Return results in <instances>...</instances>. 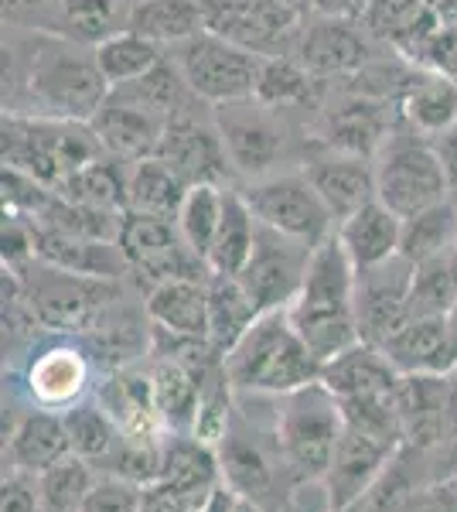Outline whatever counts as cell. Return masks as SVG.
<instances>
[{"label":"cell","mask_w":457,"mask_h":512,"mask_svg":"<svg viewBox=\"0 0 457 512\" xmlns=\"http://www.w3.org/2000/svg\"><path fill=\"white\" fill-rule=\"evenodd\" d=\"M110 89L93 45L62 31L4 28V113L93 123Z\"/></svg>","instance_id":"1"},{"label":"cell","mask_w":457,"mask_h":512,"mask_svg":"<svg viewBox=\"0 0 457 512\" xmlns=\"http://www.w3.org/2000/svg\"><path fill=\"white\" fill-rule=\"evenodd\" d=\"M236 185L304 168L314 147L311 117L270 106L263 99H232L212 106Z\"/></svg>","instance_id":"2"},{"label":"cell","mask_w":457,"mask_h":512,"mask_svg":"<svg viewBox=\"0 0 457 512\" xmlns=\"http://www.w3.org/2000/svg\"><path fill=\"white\" fill-rule=\"evenodd\" d=\"M222 366L232 390L253 396H287L318 383L324 373V362L294 328L287 308L263 311L249 332L222 355Z\"/></svg>","instance_id":"3"},{"label":"cell","mask_w":457,"mask_h":512,"mask_svg":"<svg viewBox=\"0 0 457 512\" xmlns=\"http://www.w3.org/2000/svg\"><path fill=\"white\" fill-rule=\"evenodd\" d=\"M287 315L321 362H331L362 342L355 318V267L335 236L314 250L307 277Z\"/></svg>","instance_id":"4"},{"label":"cell","mask_w":457,"mask_h":512,"mask_svg":"<svg viewBox=\"0 0 457 512\" xmlns=\"http://www.w3.org/2000/svg\"><path fill=\"white\" fill-rule=\"evenodd\" d=\"M4 274L14 280L28 315L38 321L45 335H69L79 338L96 325V318L106 311L127 280H99L86 274H72V270L52 267L45 260H28L21 267H4Z\"/></svg>","instance_id":"5"},{"label":"cell","mask_w":457,"mask_h":512,"mask_svg":"<svg viewBox=\"0 0 457 512\" xmlns=\"http://www.w3.org/2000/svg\"><path fill=\"white\" fill-rule=\"evenodd\" d=\"M0 151H4V168L35 178L52 192L79 175L86 164H93L99 154H106L93 123L18 117V113H4Z\"/></svg>","instance_id":"6"},{"label":"cell","mask_w":457,"mask_h":512,"mask_svg":"<svg viewBox=\"0 0 457 512\" xmlns=\"http://www.w3.org/2000/svg\"><path fill=\"white\" fill-rule=\"evenodd\" d=\"M342 434V403L321 379L287 396H277V437L290 475L297 482L301 478H324Z\"/></svg>","instance_id":"7"},{"label":"cell","mask_w":457,"mask_h":512,"mask_svg":"<svg viewBox=\"0 0 457 512\" xmlns=\"http://www.w3.org/2000/svg\"><path fill=\"white\" fill-rule=\"evenodd\" d=\"M372 164H376V198L386 202L396 216L410 219L451 198L434 140L406 127L403 120L382 140Z\"/></svg>","instance_id":"8"},{"label":"cell","mask_w":457,"mask_h":512,"mask_svg":"<svg viewBox=\"0 0 457 512\" xmlns=\"http://www.w3.org/2000/svg\"><path fill=\"white\" fill-rule=\"evenodd\" d=\"M174 65L181 69L188 89L209 106L232 103V99L256 96L263 72V55L236 45L219 31L205 28L195 38L168 48Z\"/></svg>","instance_id":"9"},{"label":"cell","mask_w":457,"mask_h":512,"mask_svg":"<svg viewBox=\"0 0 457 512\" xmlns=\"http://www.w3.org/2000/svg\"><path fill=\"white\" fill-rule=\"evenodd\" d=\"M239 192H243L260 226L294 236L307 246L328 243L338 229L335 216H331V209L324 205V198L311 185L304 168L246 181V185H239Z\"/></svg>","instance_id":"10"},{"label":"cell","mask_w":457,"mask_h":512,"mask_svg":"<svg viewBox=\"0 0 457 512\" xmlns=\"http://www.w3.org/2000/svg\"><path fill=\"white\" fill-rule=\"evenodd\" d=\"M123 256H127L130 277L140 287H154L178 277H209V263L202 260L181 236L178 222L144 212H123L120 233H116Z\"/></svg>","instance_id":"11"},{"label":"cell","mask_w":457,"mask_h":512,"mask_svg":"<svg viewBox=\"0 0 457 512\" xmlns=\"http://www.w3.org/2000/svg\"><path fill=\"white\" fill-rule=\"evenodd\" d=\"M396 123H400L396 103L355 93L342 82H328V93H324L318 113L311 120V134L314 144L321 147L376 158L382 140L393 134Z\"/></svg>","instance_id":"12"},{"label":"cell","mask_w":457,"mask_h":512,"mask_svg":"<svg viewBox=\"0 0 457 512\" xmlns=\"http://www.w3.org/2000/svg\"><path fill=\"white\" fill-rule=\"evenodd\" d=\"M157 158L168 161L188 185H202V181L236 185V171H232L226 144L215 127V113L205 99H191L168 120Z\"/></svg>","instance_id":"13"},{"label":"cell","mask_w":457,"mask_h":512,"mask_svg":"<svg viewBox=\"0 0 457 512\" xmlns=\"http://www.w3.org/2000/svg\"><path fill=\"white\" fill-rule=\"evenodd\" d=\"M96 366L89 359L86 345L69 335H52V342L35 345L24 359L21 390L31 407H45L62 414L65 407L79 403L82 396L93 393Z\"/></svg>","instance_id":"14"},{"label":"cell","mask_w":457,"mask_h":512,"mask_svg":"<svg viewBox=\"0 0 457 512\" xmlns=\"http://www.w3.org/2000/svg\"><path fill=\"white\" fill-rule=\"evenodd\" d=\"M382 41L369 35L362 21L328 18V14H307L297 38V55L307 69L324 82H345L369 65L382 52Z\"/></svg>","instance_id":"15"},{"label":"cell","mask_w":457,"mask_h":512,"mask_svg":"<svg viewBox=\"0 0 457 512\" xmlns=\"http://www.w3.org/2000/svg\"><path fill=\"white\" fill-rule=\"evenodd\" d=\"M314 250H318V246H307L294 236H284V233H277V229L260 226L253 253H249L246 267L239 270L236 277L243 280V287L253 294L260 311L290 308V301L297 297L307 277Z\"/></svg>","instance_id":"16"},{"label":"cell","mask_w":457,"mask_h":512,"mask_svg":"<svg viewBox=\"0 0 457 512\" xmlns=\"http://www.w3.org/2000/svg\"><path fill=\"white\" fill-rule=\"evenodd\" d=\"M413 280H417V267L406 256L355 270V318H359L362 342L382 345L410 318Z\"/></svg>","instance_id":"17"},{"label":"cell","mask_w":457,"mask_h":512,"mask_svg":"<svg viewBox=\"0 0 457 512\" xmlns=\"http://www.w3.org/2000/svg\"><path fill=\"white\" fill-rule=\"evenodd\" d=\"M93 130L106 154H113V158L127 164H137L161 151L168 117L144 106L130 93H123V89H110L106 103L99 106V113L93 117Z\"/></svg>","instance_id":"18"},{"label":"cell","mask_w":457,"mask_h":512,"mask_svg":"<svg viewBox=\"0 0 457 512\" xmlns=\"http://www.w3.org/2000/svg\"><path fill=\"white\" fill-rule=\"evenodd\" d=\"M304 171L324 198V205L331 209L335 222L348 219L376 198V164H372V158H362V154L314 144L304 161Z\"/></svg>","instance_id":"19"},{"label":"cell","mask_w":457,"mask_h":512,"mask_svg":"<svg viewBox=\"0 0 457 512\" xmlns=\"http://www.w3.org/2000/svg\"><path fill=\"white\" fill-rule=\"evenodd\" d=\"M400 451L403 448L382 441V437L345 427L342 441H338V448H335V458H331L328 472H324V485H328L335 509L362 502L365 495L376 489V482L386 475V468L393 465Z\"/></svg>","instance_id":"20"},{"label":"cell","mask_w":457,"mask_h":512,"mask_svg":"<svg viewBox=\"0 0 457 512\" xmlns=\"http://www.w3.org/2000/svg\"><path fill=\"white\" fill-rule=\"evenodd\" d=\"M321 383L338 396L342 407H359V403H393L396 390L403 383V373L386 359L379 345L359 342L348 352L324 362Z\"/></svg>","instance_id":"21"},{"label":"cell","mask_w":457,"mask_h":512,"mask_svg":"<svg viewBox=\"0 0 457 512\" xmlns=\"http://www.w3.org/2000/svg\"><path fill=\"white\" fill-rule=\"evenodd\" d=\"M396 410H400L403 448L430 454L451 434V373L447 376H403L396 390Z\"/></svg>","instance_id":"22"},{"label":"cell","mask_w":457,"mask_h":512,"mask_svg":"<svg viewBox=\"0 0 457 512\" xmlns=\"http://www.w3.org/2000/svg\"><path fill=\"white\" fill-rule=\"evenodd\" d=\"M379 349L403 376H447L457 369V345L447 315L406 318Z\"/></svg>","instance_id":"23"},{"label":"cell","mask_w":457,"mask_h":512,"mask_svg":"<svg viewBox=\"0 0 457 512\" xmlns=\"http://www.w3.org/2000/svg\"><path fill=\"white\" fill-rule=\"evenodd\" d=\"M157 482L171 485L181 499H188L195 509H205V502L222 489V465L219 451L205 444L195 434H164L161 475Z\"/></svg>","instance_id":"24"},{"label":"cell","mask_w":457,"mask_h":512,"mask_svg":"<svg viewBox=\"0 0 457 512\" xmlns=\"http://www.w3.org/2000/svg\"><path fill=\"white\" fill-rule=\"evenodd\" d=\"M35 256L52 267L99 280H127L130 267L116 239H89L35 222Z\"/></svg>","instance_id":"25"},{"label":"cell","mask_w":457,"mask_h":512,"mask_svg":"<svg viewBox=\"0 0 457 512\" xmlns=\"http://www.w3.org/2000/svg\"><path fill=\"white\" fill-rule=\"evenodd\" d=\"M4 441H7V465L28 475H41L45 468L58 465V461L72 454L62 414L45 407H24V414H18Z\"/></svg>","instance_id":"26"},{"label":"cell","mask_w":457,"mask_h":512,"mask_svg":"<svg viewBox=\"0 0 457 512\" xmlns=\"http://www.w3.org/2000/svg\"><path fill=\"white\" fill-rule=\"evenodd\" d=\"M93 396L110 410V417L120 424V431H164L161 417H157L151 362L99 373Z\"/></svg>","instance_id":"27"},{"label":"cell","mask_w":457,"mask_h":512,"mask_svg":"<svg viewBox=\"0 0 457 512\" xmlns=\"http://www.w3.org/2000/svg\"><path fill=\"white\" fill-rule=\"evenodd\" d=\"M335 239L342 243V250L352 260L355 270L376 267L382 260L400 256L403 216H396L386 202L372 198L369 205H362L359 212H352L348 219L338 222Z\"/></svg>","instance_id":"28"},{"label":"cell","mask_w":457,"mask_h":512,"mask_svg":"<svg viewBox=\"0 0 457 512\" xmlns=\"http://www.w3.org/2000/svg\"><path fill=\"white\" fill-rule=\"evenodd\" d=\"M154 328L174 335L209 338V277L164 280L144 291Z\"/></svg>","instance_id":"29"},{"label":"cell","mask_w":457,"mask_h":512,"mask_svg":"<svg viewBox=\"0 0 457 512\" xmlns=\"http://www.w3.org/2000/svg\"><path fill=\"white\" fill-rule=\"evenodd\" d=\"M147 362H151L154 400H157L161 427L171 434H191L198 393H202V379L212 366L198 369V366H188V362H178V359H164V355H151ZM219 362H215V366H219Z\"/></svg>","instance_id":"30"},{"label":"cell","mask_w":457,"mask_h":512,"mask_svg":"<svg viewBox=\"0 0 457 512\" xmlns=\"http://www.w3.org/2000/svg\"><path fill=\"white\" fill-rule=\"evenodd\" d=\"M396 110H400V120L406 127H413L417 134H444V130L457 127V79L447 76V72L420 69L410 79V86L403 89Z\"/></svg>","instance_id":"31"},{"label":"cell","mask_w":457,"mask_h":512,"mask_svg":"<svg viewBox=\"0 0 457 512\" xmlns=\"http://www.w3.org/2000/svg\"><path fill=\"white\" fill-rule=\"evenodd\" d=\"M324 93H328V82L314 76L294 55L263 59L260 86H256V99H263V103L280 106V110L290 113H304V117L314 120Z\"/></svg>","instance_id":"32"},{"label":"cell","mask_w":457,"mask_h":512,"mask_svg":"<svg viewBox=\"0 0 457 512\" xmlns=\"http://www.w3.org/2000/svg\"><path fill=\"white\" fill-rule=\"evenodd\" d=\"M260 315V304L243 287V280L236 274H212L209 270V342L215 345V352L226 355Z\"/></svg>","instance_id":"33"},{"label":"cell","mask_w":457,"mask_h":512,"mask_svg":"<svg viewBox=\"0 0 457 512\" xmlns=\"http://www.w3.org/2000/svg\"><path fill=\"white\" fill-rule=\"evenodd\" d=\"M188 181L178 175L164 158H144L130 164L127 175V212H144V216L178 219V209L185 202Z\"/></svg>","instance_id":"34"},{"label":"cell","mask_w":457,"mask_h":512,"mask_svg":"<svg viewBox=\"0 0 457 512\" xmlns=\"http://www.w3.org/2000/svg\"><path fill=\"white\" fill-rule=\"evenodd\" d=\"M130 28L161 48H174L209 28V18L202 0H137Z\"/></svg>","instance_id":"35"},{"label":"cell","mask_w":457,"mask_h":512,"mask_svg":"<svg viewBox=\"0 0 457 512\" xmlns=\"http://www.w3.org/2000/svg\"><path fill=\"white\" fill-rule=\"evenodd\" d=\"M256 233H260V222H256L239 185H232L226 195V212H222L219 233H215L209 260H205L212 274H239L256 246Z\"/></svg>","instance_id":"36"},{"label":"cell","mask_w":457,"mask_h":512,"mask_svg":"<svg viewBox=\"0 0 457 512\" xmlns=\"http://www.w3.org/2000/svg\"><path fill=\"white\" fill-rule=\"evenodd\" d=\"M457 250V202L444 198V202L430 205V209L417 212V216L403 219V239L400 256L420 267L437 256H447Z\"/></svg>","instance_id":"37"},{"label":"cell","mask_w":457,"mask_h":512,"mask_svg":"<svg viewBox=\"0 0 457 512\" xmlns=\"http://www.w3.org/2000/svg\"><path fill=\"white\" fill-rule=\"evenodd\" d=\"M164 434L168 431H120L113 448L96 461L99 475H113L134 485H151L161 475V454H164Z\"/></svg>","instance_id":"38"},{"label":"cell","mask_w":457,"mask_h":512,"mask_svg":"<svg viewBox=\"0 0 457 512\" xmlns=\"http://www.w3.org/2000/svg\"><path fill=\"white\" fill-rule=\"evenodd\" d=\"M137 0H62V35L82 45H103L116 31L130 28Z\"/></svg>","instance_id":"39"},{"label":"cell","mask_w":457,"mask_h":512,"mask_svg":"<svg viewBox=\"0 0 457 512\" xmlns=\"http://www.w3.org/2000/svg\"><path fill=\"white\" fill-rule=\"evenodd\" d=\"M164 55H168V48H161L157 41L144 38L134 28L116 31L113 38L96 45V62L110 86H127V82L147 76Z\"/></svg>","instance_id":"40"},{"label":"cell","mask_w":457,"mask_h":512,"mask_svg":"<svg viewBox=\"0 0 457 512\" xmlns=\"http://www.w3.org/2000/svg\"><path fill=\"white\" fill-rule=\"evenodd\" d=\"M232 185H212V181H202V185H191L185 192V202L178 209V229L181 236L188 239V246L195 250L202 260H209L212 239L219 233L222 212H226V195Z\"/></svg>","instance_id":"41"},{"label":"cell","mask_w":457,"mask_h":512,"mask_svg":"<svg viewBox=\"0 0 457 512\" xmlns=\"http://www.w3.org/2000/svg\"><path fill=\"white\" fill-rule=\"evenodd\" d=\"M62 420H65V431H69L72 454L86 458L89 465H96V461L113 448L116 437H120V424H116L110 417V410H106L93 393L82 396L72 407H65Z\"/></svg>","instance_id":"42"},{"label":"cell","mask_w":457,"mask_h":512,"mask_svg":"<svg viewBox=\"0 0 457 512\" xmlns=\"http://www.w3.org/2000/svg\"><path fill=\"white\" fill-rule=\"evenodd\" d=\"M99 472L79 454H69L58 465L45 468L38 475V489H41V506L45 512H79V506L86 502L89 489L96 485Z\"/></svg>","instance_id":"43"},{"label":"cell","mask_w":457,"mask_h":512,"mask_svg":"<svg viewBox=\"0 0 457 512\" xmlns=\"http://www.w3.org/2000/svg\"><path fill=\"white\" fill-rule=\"evenodd\" d=\"M236 400L239 393L232 390L226 366H212L202 379V393H198V407H195V424H191V434L202 437L205 444H219L222 437L229 434L232 417H236Z\"/></svg>","instance_id":"44"},{"label":"cell","mask_w":457,"mask_h":512,"mask_svg":"<svg viewBox=\"0 0 457 512\" xmlns=\"http://www.w3.org/2000/svg\"><path fill=\"white\" fill-rule=\"evenodd\" d=\"M4 28L62 31V0H4Z\"/></svg>","instance_id":"45"},{"label":"cell","mask_w":457,"mask_h":512,"mask_svg":"<svg viewBox=\"0 0 457 512\" xmlns=\"http://www.w3.org/2000/svg\"><path fill=\"white\" fill-rule=\"evenodd\" d=\"M137 506H140V485L123 482V478L113 475H99L79 512H137Z\"/></svg>","instance_id":"46"},{"label":"cell","mask_w":457,"mask_h":512,"mask_svg":"<svg viewBox=\"0 0 457 512\" xmlns=\"http://www.w3.org/2000/svg\"><path fill=\"white\" fill-rule=\"evenodd\" d=\"M0 512H45V506H41L38 475L7 468L4 485H0Z\"/></svg>","instance_id":"47"},{"label":"cell","mask_w":457,"mask_h":512,"mask_svg":"<svg viewBox=\"0 0 457 512\" xmlns=\"http://www.w3.org/2000/svg\"><path fill=\"white\" fill-rule=\"evenodd\" d=\"M417 512H457V472L423 485L417 495Z\"/></svg>","instance_id":"48"},{"label":"cell","mask_w":457,"mask_h":512,"mask_svg":"<svg viewBox=\"0 0 457 512\" xmlns=\"http://www.w3.org/2000/svg\"><path fill=\"white\" fill-rule=\"evenodd\" d=\"M137 512H202V509H195L188 499H181V495L174 492L171 485L151 482V485H144V489H140Z\"/></svg>","instance_id":"49"},{"label":"cell","mask_w":457,"mask_h":512,"mask_svg":"<svg viewBox=\"0 0 457 512\" xmlns=\"http://www.w3.org/2000/svg\"><path fill=\"white\" fill-rule=\"evenodd\" d=\"M437 147V158H440V168L447 175V188H451V198H457V127L444 130V134L430 137Z\"/></svg>","instance_id":"50"},{"label":"cell","mask_w":457,"mask_h":512,"mask_svg":"<svg viewBox=\"0 0 457 512\" xmlns=\"http://www.w3.org/2000/svg\"><path fill=\"white\" fill-rule=\"evenodd\" d=\"M372 0H314L311 14H328V18H348V21H362L369 11Z\"/></svg>","instance_id":"51"},{"label":"cell","mask_w":457,"mask_h":512,"mask_svg":"<svg viewBox=\"0 0 457 512\" xmlns=\"http://www.w3.org/2000/svg\"><path fill=\"white\" fill-rule=\"evenodd\" d=\"M290 7H294L297 14H311L314 11V0H287Z\"/></svg>","instance_id":"52"},{"label":"cell","mask_w":457,"mask_h":512,"mask_svg":"<svg viewBox=\"0 0 457 512\" xmlns=\"http://www.w3.org/2000/svg\"><path fill=\"white\" fill-rule=\"evenodd\" d=\"M447 318H451V332H454V345H457V308L451 311V315H447Z\"/></svg>","instance_id":"53"},{"label":"cell","mask_w":457,"mask_h":512,"mask_svg":"<svg viewBox=\"0 0 457 512\" xmlns=\"http://www.w3.org/2000/svg\"><path fill=\"white\" fill-rule=\"evenodd\" d=\"M335 512H365L362 502H355V506H345V509H335Z\"/></svg>","instance_id":"54"},{"label":"cell","mask_w":457,"mask_h":512,"mask_svg":"<svg viewBox=\"0 0 457 512\" xmlns=\"http://www.w3.org/2000/svg\"><path fill=\"white\" fill-rule=\"evenodd\" d=\"M454 202H457V198H454Z\"/></svg>","instance_id":"55"}]
</instances>
